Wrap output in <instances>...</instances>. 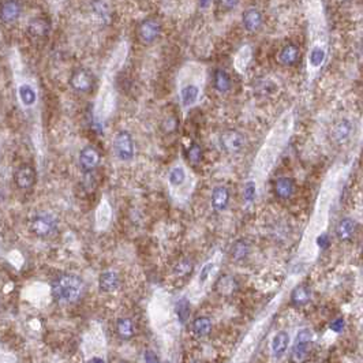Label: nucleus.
Listing matches in <instances>:
<instances>
[{"mask_svg":"<svg viewBox=\"0 0 363 363\" xmlns=\"http://www.w3.org/2000/svg\"><path fill=\"white\" fill-rule=\"evenodd\" d=\"M84 292V281L75 274H63L52 284V295L60 303L77 302Z\"/></svg>","mask_w":363,"mask_h":363,"instance_id":"1","label":"nucleus"},{"mask_svg":"<svg viewBox=\"0 0 363 363\" xmlns=\"http://www.w3.org/2000/svg\"><path fill=\"white\" fill-rule=\"evenodd\" d=\"M57 228V222L55 216L51 213H39L30 220V231L39 238H48L55 233Z\"/></svg>","mask_w":363,"mask_h":363,"instance_id":"2","label":"nucleus"},{"mask_svg":"<svg viewBox=\"0 0 363 363\" xmlns=\"http://www.w3.org/2000/svg\"><path fill=\"white\" fill-rule=\"evenodd\" d=\"M114 150L116 157L122 161H130L136 154L134 139L129 131H119L114 139Z\"/></svg>","mask_w":363,"mask_h":363,"instance_id":"3","label":"nucleus"},{"mask_svg":"<svg viewBox=\"0 0 363 363\" xmlns=\"http://www.w3.org/2000/svg\"><path fill=\"white\" fill-rule=\"evenodd\" d=\"M313 335L309 329L299 330V333L296 335L294 346H292V351H291V361L294 363H303L306 361L307 355H309V350L312 346Z\"/></svg>","mask_w":363,"mask_h":363,"instance_id":"4","label":"nucleus"},{"mask_svg":"<svg viewBox=\"0 0 363 363\" xmlns=\"http://www.w3.org/2000/svg\"><path fill=\"white\" fill-rule=\"evenodd\" d=\"M246 139H244L243 134H240L236 130H227L219 136V145L222 150L226 153L233 154L240 152L243 149Z\"/></svg>","mask_w":363,"mask_h":363,"instance_id":"5","label":"nucleus"},{"mask_svg":"<svg viewBox=\"0 0 363 363\" xmlns=\"http://www.w3.org/2000/svg\"><path fill=\"white\" fill-rule=\"evenodd\" d=\"M161 33V23L156 18H146L138 25V36L142 43L152 44Z\"/></svg>","mask_w":363,"mask_h":363,"instance_id":"6","label":"nucleus"},{"mask_svg":"<svg viewBox=\"0 0 363 363\" xmlns=\"http://www.w3.org/2000/svg\"><path fill=\"white\" fill-rule=\"evenodd\" d=\"M70 85L74 91H80V93H88L94 86V77L91 71H88L85 68H78L71 75Z\"/></svg>","mask_w":363,"mask_h":363,"instance_id":"7","label":"nucleus"},{"mask_svg":"<svg viewBox=\"0 0 363 363\" xmlns=\"http://www.w3.org/2000/svg\"><path fill=\"white\" fill-rule=\"evenodd\" d=\"M229 198H231V194L226 186H223V184L216 186L212 191V197H210L212 208L216 212H224L229 205Z\"/></svg>","mask_w":363,"mask_h":363,"instance_id":"8","label":"nucleus"},{"mask_svg":"<svg viewBox=\"0 0 363 363\" xmlns=\"http://www.w3.org/2000/svg\"><path fill=\"white\" fill-rule=\"evenodd\" d=\"M100 164V154L97 149L93 146H86L81 150L80 153V165L85 172H91L94 171Z\"/></svg>","mask_w":363,"mask_h":363,"instance_id":"9","label":"nucleus"},{"mask_svg":"<svg viewBox=\"0 0 363 363\" xmlns=\"http://www.w3.org/2000/svg\"><path fill=\"white\" fill-rule=\"evenodd\" d=\"M14 181L19 188H30L36 182V171L30 165H22L15 171Z\"/></svg>","mask_w":363,"mask_h":363,"instance_id":"10","label":"nucleus"},{"mask_svg":"<svg viewBox=\"0 0 363 363\" xmlns=\"http://www.w3.org/2000/svg\"><path fill=\"white\" fill-rule=\"evenodd\" d=\"M98 285H100V289L104 292H114L119 288L120 285L119 273L114 269L104 271L98 278Z\"/></svg>","mask_w":363,"mask_h":363,"instance_id":"11","label":"nucleus"},{"mask_svg":"<svg viewBox=\"0 0 363 363\" xmlns=\"http://www.w3.org/2000/svg\"><path fill=\"white\" fill-rule=\"evenodd\" d=\"M242 22H243L244 29L253 33V32H257L258 29L262 26V22H264V18H262V12L258 10V8H254L251 7L249 10H246L242 15Z\"/></svg>","mask_w":363,"mask_h":363,"instance_id":"12","label":"nucleus"},{"mask_svg":"<svg viewBox=\"0 0 363 363\" xmlns=\"http://www.w3.org/2000/svg\"><path fill=\"white\" fill-rule=\"evenodd\" d=\"M274 193L278 198L288 199L291 198L295 193V182L288 176H281L278 178L274 183Z\"/></svg>","mask_w":363,"mask_h":363,"instance_id":"13","label":"nucleus"},{"mask_svg":"<svg viewBox=\"0 0 363 363\" xmlns=\"http://www.w3.org/2000/svg\"><path fill=\"white\" fill-rule=\"evenodd\" d=\"M355 229H357V222L351 217H344V219H341L337 224V227H336V236L341 242H346L354 236Z\"/></svg>","mask_w":363,"mask_h":363,"instance_id":"14","label":"nucleus"},{"mask_svg":"<svg viewBox=\"0 0 363 363\" xmlns=\"http://www.w3.org/2000/svg\"><path fill=\"white\" fill-rule=\"evenodd\" d=\"M352 134V123L348 119H340L332 127V138L337 143L346 142Z\"/></svg>","mask_w":363,"mask_h":363,"instance_id":"15","label":"nucleus"},{"mask_svg":"<svg viewBox=\"0 0 363 363\" xmlns=\"http://www.w3.org/2000/svg\"><path fill=\"white\" fill-rule=\"evenodd\" d=\"M239 284L236 281V278L229 274H223L222 277L216 281V291L220 294V295L229 296L232 295L233 292L238 291Z\"/></svg>","mask_w":363,"mask_h":363,"instance_id":"16","label":"nucleus"},{"mask_svg":"<svg viewBox=\"0 0 363 363\" xmlns=\"http://www.w3.org/2000/svg\"><path fill=\"white\" fill-rule=\"evenodd\" d=\"M289 344V336L285 332H278L274 335L271 344V350H272V355L274 358H281L287 351Z\"/></svg>","mask_w":363,"mask_h":363,"instance_id":"17","label":"nucleus"},{"mask_svg":"<svg viewBox=\"0 0 363 363\" xmlns=\"http://www.w3.org/2000/svg\"><path fill=\"white\" fill-rule=\"evenodd\" d=\"M199 88L194 84L184 85L181 89V102L183 107H193L199 98Z\"/></svg>","mask_w":363,"mask_h":363,"instance_id":"18","label":"nucleus"},{"mask_svg":"<svg viewBox=\"0 0 363 363\" xmlns=\"http://www.w3.org/2000/svg\"><path fill=\"white\" fill-rule=\"evenodd\" d=\"M21 4L17 1H7L3 3L0 7V18L4 21V22H12L15 21L19 15H21Z\"/></svg>","mask_w":363,"mask_h":363,"instance_id":"19","label":"nucleus"},{"mask_svg":"<svg viewBox=\"0 0 363 363\" xmlns=\"http://www.w3.org/2000/svg\"><path fill=\"white\" fill-rule=\"evenodd\" d=\"M299 55H301V51L295 44H287L278 53V60L283 63L284 66H292L298 62Z\"/></svg>","mask_w":363,"mask_h":363,"instance_id":"20","label":"nucleus"},{"mask_svg":"<svg viewBox=\"0 0 363 363\" xmlns=\"http://www.w3.org/2000/svg\"><path fill=\"white\" fill-rule=\"evenodd\" d=\"M312 301V289L307 285H298L291 292V302L295 306H305Z\"/></svg>","mask_w":363,"mask_h":363,"instance_id":"21","label":"nucleus"},{"mask_svg":"<svg viewBox=\"0 0 363 363\" xmlns=\"http://www.w3.org/2000/svg\"><path fill=\"white\" fill-rule=\"evenodd\" d=\"M29 34L32 37H44L49 32V22L44 18H34L30 21L28 28Z\"/></svg>","mask_w":363,"mask_h":363,"instance_id":"22","label":"nucleus"},{"mask_svg":"<svg viewBox=\"0 0 363 363\" xmlns=\"http://www.w3.org/2000/svg\"><path fill=\"white\" fill-rule=\"evenodd\" d=\"M116 332L122 340H130L136 333V328L130 318H119L116 322Z\"/></svg>","mask_w":363,"mask_h":363,"instance_id":"23","label":"nucleus"},{"mask_svg":"<svg viewBox=\"0 0 363 363\" xmlns=\"http://www.w3.org/2000/svg\"><path fill=\"white\" fill-rule=\"evenodd\" d=\"M250 244L247 240H243V239H239L235 243L232 244L231 247V257L235 261H243L246 260L250 254Z\"/></svg>","mask_w":363,"mask_h":363,"instance_id":"24","label":"nucleus"},{"mask_svg":"<svg viewBox=\"0 0 363 363\" xmlns=\"http://www.w3.org/2000/svg\"><path fill=\"white\" fill-rule=\"evenodd\" d=\"M215 88L220 93H227L231 89V78L226 70H216L215 73Z\"/></svg>","mask_w":363,"mask_h":363,"instance_id":"25","label":"nucleus"},{"mask_svg":"<svg viewBox=\"0 0 363 363\" xmlns=\"http://www.w3.org/2000/svg\"><path fill=\"white\" fill-rule=\"evenodd\" d=\"M210 330H212V321L209 317H198L193 321V332L198 337L208 336Z\"/></svg>","mask_w":363,"mask_h":363,"instance_id":"26","label":"nucleus"},{"mask_svg":"<svg viewBox=\"0 0 363 363\" xmlns=\"http://www.w3.org/2000/svg\"><path fill=\"white\" fill-rule=\"evenodd\" d=\"M186 179H187V174L182 165H175L174 168H171L170 174H168V182L171 186L179 187L182 184H184Z\"/></svg>","mask_w":363,"mask_h":363,"instance_id":"27","label":"nucleus"},{"mask_svg":"<svg viewBox=\"0 0 363 363\" xmlns=\"http://www.w3.org/2000/svg\"><path fill=\"white\" fill-rule=\"evenodd\" d=\"M325 59H326V52H325L322 46L314 45L310 49V53H309V64L312 67H321L323 63H325Z\"/></svg>","mask_w":363,"mask_h":363,"instance_id":"28","label":"nucleus"},{"mask_svg":"<svg viewBox=\"0 0 363 363\" xmlns=\"http://www.w3.org/2000/svg\"><path fill=\"white\" fill-rule=\"evenodd\" d=\"M193 261L188 260V258H184V260H181L174 267V274H175L176 277H186V276H188L190 273L193 272Z\"/></svg>","mask_w":363,"mask_h":363,"instance_id":"29","label":"nucleus"},{"mask_svg":"<svg viewBox=\"0 0 363 363\" xmlns=\"http://www.w3.org/2000/svg\"><path fill=\"white\" fill-rule=\"evenodd\" d=\"M176 316L181 319L182 323H184L188 319V316L191 313V309H190V303H188L186 299H181V301L176 303Z\"/></svg>","mask_w":363,"mask_h":363,"instance_id":"30","label":"nucleus"},{"mask_svg":"<svg viewBox=\"0 0 363 363\" xmlns=\"http://www.w3.org/2000/svg\"><path fill=\"white\" fill-rule=\"evenodd\" d=\"M19 97L25 105H32L36 102V91L29 85H22L19 88Z\"/></svg>","mask_w":363,"mask_h":363,"instance_id":"31","label":"nucleus"},{"mask_svg":"<svg viewBox=\"0 0 363 363\" xmlns=\"http://www.w3.org/2000/svg\"><path fill=\"white\" fill-rule=\"evenodd\" d=\"M257 197V187L256 183L253 181L246 182L243 187V199L246 204H253Z\"/></svg>","mask_w":363,"mask_h":363,"instance_id":"32","label":"nucleus"},{"mask_svg":"<svg viewBox=\"0 0 363 363\" xmlns=\"http://www.w3.org/2000/svg\"><path fill=\"white\" fill-rule=\"evenodd\" d=\"M202 148L199 146L198 143H193L187 150V159L190 160V163L194 165H197L201 163L202 160Z\"/></svg>","mask_w":363,"mask_h":363,"instance_id":"33","label":"nucleus"},{"mask_svg":"<svg viewBox=\"0 0 363 363\" xmlns=\"http://www.w3.org/2000/svg\"><path fill=\"white\" fill-rule=\"evenodd\" d=\"M344 326H346V321L343 318H336L329 325L330 330H333L336 333H340L341 330L344 329Z\"/></svg>","mask_w":363,"mask_h":363,"instance_id":"34","label":"nucleus"},{"mask_svg":"<svg viewBox=\"0 0 363 363\" xmlns=\"http://www.w3.org/2000/svg\"><path fill=\"white\" fill-rule=\"evenodd\" d=\"M330 244V240H329V236H328V233H321L319 236L317 238V246L319 247L321 250H326L329 247Z\"/></svg>","mask_w":363,"mask_h":363,"instance_id":"35","label":"nucleus"},{"mask_svg":"<svg viewBox=\"0 0 363 363\" xmlns=\"http://www.w3.org/2000/svg\"><path fill=\"white\" fill-rule=\"evenodd\" d=\"M143 361H145V363H161L159 357L153 351H150V350L143 352Z\"/></svg>","mask_w":363,"mask_h":363,"instance_id":"36","label":"nucleus"},{"mask_svg":"<svg viewBox=\"0 0 363 363\" xmlns=\"http://www.w3.org/2000/svg\"><path fill=\"white\" fill-rule=\"evenodd\" d=\"M212 268H213V264H206V265L202 268V271H201V274H199V280H201V281H205V280L208 278L210 271H212Z\"/></svg>","mask_w":363,"mask_h":363,"instance_id":"37","label":"nucleus"},{"mask_svg":"<svg viewBox=\"0 0 363 363\" xmlns=\"http://www.w3.org/2000/svg\"><path fill=\"white\" fill-rule=\"evenodd\" d=\"M89 363H105V362H104V359H101V358H93V359L89 361Z\"/></svg>","mask_w":363,"mask_h":363,"instance_id":"38","label":"nucleus"},{"mask_svg":"<svg viewBox=\"0 0 363 363\" xmlns=\"http://www.w3.org/2000/svg\"><path fill=\"white\" fill-rule=\"evenodd\" d=\"M119 363H127V362H125V361H120Z\"/></svg>","mask_w":363,"mask_h":363,"instance_id":"39","label":"nucleus"}]
</instances>
